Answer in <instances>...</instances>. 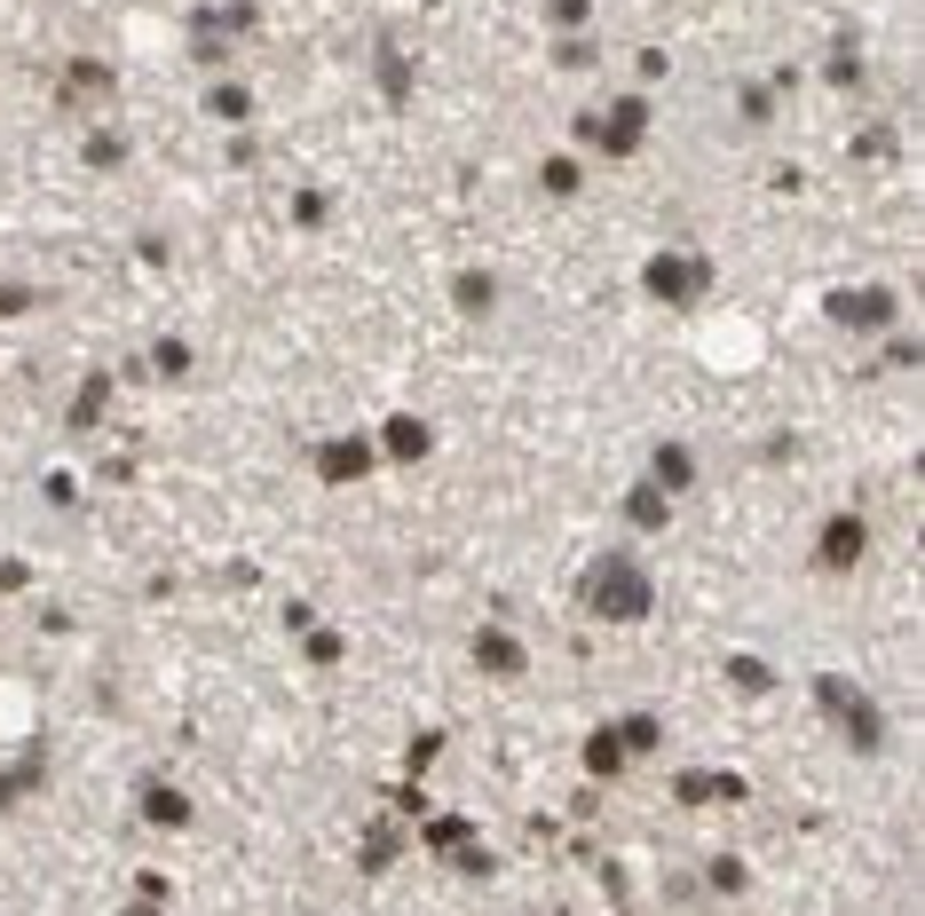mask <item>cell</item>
Returning <instances> with one entry per match:
<instances>
[{
	"label": "cell",
	"mask_w": 925,
	"mask_h": 916,
	"mask_svg": "<svg viewBox=\"0 0 925 916\" xmlns=\"http://www.w3.org/2000/svg\"><path fill=\"white\" fill-rule=\"evenodd\" d=\"M649 293L672 301V309H697V301L712 293V261H704V253H656V261H649Z\"/></svg>",
	"instance_id": "obj_3"
},
{
	"label": "cell",
	"mask_w": 925,
	"mask_h": 916,
	"mask_svg": "<svg viewBox=\"0 0 925 916\" xmlns=\"http://www.w3.org/2000/svg\"><path fill=\"white\" fill-rule=\"evenodd\" d=\"M743 885H751V869H743L736 854H720V861H712V893H743Z\"/></svg>",
	"instance_id": "obj_17"
},
{
	"label": "cell",
	"mask_w": 925,
	"mask_h": 916,
	"mask_svg": "<svg viewBox=\"0 0 925 916\" xmlns=\"http://www.w3.org/2000/svg\"><path fill=\"white\" fill-rule=\"evenodd\" d=\"M863 545H870V522H863V514H830V529H822V545H815V569H855Z\"/></svg>",
	"instance_id": "obj_4"
},
{
	"label": "cell",
	"mask_w": 925,
	"mask_h": 916,
	"mask_svg": "<svg viewBox=\"0 0 925 916\" xmlns=\"http://www.w3.org/2000/svg\"><path fill=\"white\" fill-rule=\"evenodd\" d=\"M577 135L594 143V150L633 158V150H641V135H649V104H641V96H617L610 111H585V119H577Z\"/></svg>",
	"instance_id": "obj_2"
},
{
	"label": "cell",
	"mask_w": 925,
	"mask_h": 916,
	"mask_svg": "<svg viewBox=\"0 0 925 916\" xmlns=\"http://www.w3.org/2000/svg\"><path fill=\"white\" fill-rule=\"evenodd\" d=\"M830 316H838V324H863V332H886V324H894V293H838Z\"/></svg>",
	"instance_id": "obj_8"
},
{
	"label": "cell",
	"mask_w": 925,
	"mask_h": 916,
	"mask_svg": "<svg viewBox=\"0 0 925 916\" xmlns=\"http://www.w3.org/2000/svg\"><path fill=\"white\" fill-rule=\"evenodd\" d=\"M562 32H577V25H594V0H554V9H546Z\"/></svg>",
	"instance_id": "obj_19"
},
{
	"label": "cell",
	"mask_w": 925,
	"mask_h": 916,
	"mask_svg": "<svg viewBox=\"0 0 925 916\" xmlns=\"http://www.w3.org/2000/svg\"><path fill=\"white\" fill-rule=\"evenodd\" d=\"M625 743H617V727H594V735H585V774H594V782H617L625 774Z\"/></svg>",
	"instance_id": "obj_11"
},
{
	"label": "cell",
	"mask_w": 925,
	"mask_h": 916,
	"mask_svg": "<svg viewBox=\"0 0 925 916\" xmlns=\"http://www.w3.org/2000/svg\"><path fill=\"white\" fill-rule=\"evenodd\" d=\"M214 111L222 119H245V87H214Z\"/></svg>",
	"instance_id": "obj_20"
},
{
	"label": "cell",
	"mask_w": 925,
	"mask_h": 916,
	"mask_svg": "<svg viewBox=\"0 0 925 916\" xmlns=\"http://www.w3.org/2000/svg\"><path fill=\"white\" fill-rule=\"evenodd\" d=\"M664 514H672V498H664L656 483H641V490H625V522H633V529H664Z\"/></svg>",
	"instance_id": "obj_12"
},
{
	"label": "cell",
	"mask_w": 925,
	"mask_h": 916,
	"mask_svg": "<svg viewBox=\"0 0 925 916\" xmlns=\"http://www.w3.org/2000/svg\"><path fill=\"white\" fill-rule=\"evenodd\" d=\"M71 96H111V79H104V64H71Z\"/></svg>",
	"instance_id": "obj_18"
},
{
	"label": "cell",
	"mask_w": 925,
	"mask_h": 916,
	"mask_svg": "<svg viewBox=\"0 0 925 916\" xmlns=\"http://www.w3.org/2000/svg\"><path fill=\"white\" fill-rule=\"evenodd\" d=\"M475 664L498 672V680H515V672H523V640L498 632V624H483V632H475Z\"/></svg>",
	"instance_id": "obj_6"
},
{
	"label": "cell",
	"mask_w": 925,
	"mask_h": 916,
	"mask_svg": "<svg viewBox=\"0 0 925 916\" xmlns=\"http://www.w3.org/2000/svg\"><path fill=\"white\" fill-rule=\"evenodd\" d=\"M372 442H380V450L396 458V467H411V458H428V450H436V435L419 427V419H388V427H380Z\"/></svg>",
	"instance_id": "obj_9"
},
{
	"label": "cell",
	"mask_w": 925,
	"mask_h": 916,
	"mask_svg": "<svg viewBox=\"0 0 925 916\" xmlns=\"http://www.w3.org/2000/svg\"><path fill=\"white\" fill-rule=\"evenodd\" d=\"M419 838H428V854H459V846H467V821H459V813H444V821H428Z\"/></svg>",
	"instance_id": "obj_14"
},
{
	"label": "cell",
	"mask_w": 925,
	"mask_h": 916,
	"mask_svg": "<svg viewBox=\"0 0 925 916\" xmlns=\"http://www.w3.org/2000/svg\"><path fill=\"white\" fill-rule=\"evenodd\" d=\"M728 688H751V695H768V688H776V672H768V664H743V656H736V664H728Z\"/></svg>",
	"instance_id": "obj_16"
},
{
	"label": "cell",
	"mask_w": 925,
	"mask_h": 916,
	"mask_svg": "<svg viewBox=\"0 0 925 916\" xmlns=\"http://www.w3.org/2000/svg\"><path fill=\"white\" fill-rule=\"evenodd\" d=\"M459 309L467 316H490L498 309V277H490V269H467V277H459Z\"/></svg>",
	"instance_id": "obj_13"
},
{
	"label": "cell",
	"mask_w": 925,
	"mask_h": 916,
	"mask_svg": "<svg viewBox=\"0 0 925 916\" xmlns=\"http://www.w3.org/2000/svg\"><path fill=\"white\" fill-rule=\"evenodd\" d=\"M143 821H158V830H183V821H191V798L175 790V782H143Z\"/></svg>",
	"instance_id": "obj_10"
},
{
	"label": "cell",
	"mask_w": 925,
	"mask_h": 916,
	"mask_svg": "<svg viewBox=\"0 0 925 916\" xmlns=\"http://www.w3.org/2000/svg\"><path fill=\"white\" fill-rule=\"evenodd\" d=\"M372 467H380V442H372V435H341V442H324V458H317L324 483H357V475H372Z\"/></svg>",
	"instance_id": "obj_5"
},
{
	"label": "cell",
	"mask_w": 925,
	"mask_h": 916,
	"mask_svg": "<svg viewBox=\"0 0 925 916\" xmlns=\"http://www.w3.org/2000/svg\"><path fill=\"white\" fill-rule=\"evenodd\" d=\"M538 182H546L554 198H577V182H585V174H577V158H546V166H538Z\"/></svg>",
	"instance_id": "obj_15"
},
{
	"label": "cell",
	"mask_w": 925,
	"mask_h": 916,
	"mask_svg": "<svg viewBox=\"0 0 925 916\" xmlns=\"http://www.w3.org/2000/svg\"><path fill=\"white\" fill-rule=\"evenodd\" d=\"M649 483L672 498V490H697V450L689 442H656V467H649Z\"/></svg>",
	"instance_id": "obj_7"
},
{
	"label": "cell",
	"mask_w": 925,
	"mask_h": 916,
	"mask_svg": "<svg viewBox=\"0 0 925 916\" xmlns=\"http://www.w3.org/2000/svg\"><path fill=\"white\" fill-rule=\"evenodd\" d=\"M585 608H594L602 624H641V616L656 608L649 569H641L633 554H602L594 569H585Z\"/></svg>",
	"instance_id": "obj_1"
}]
</instances>
